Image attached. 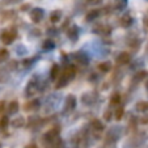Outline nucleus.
<instances>
[{
    "label": "nucleus",
    "mask_w": 148,
    "mask_h": 148,
    "mask_svg": "<svg viewBox=\"0 0 148 148\" xmlns=\"http://www.w3.org/2000/svg\"><path fill=\"white\" fill-rule=\"evenodd\" d=\"M88 1H90V3H98L100 0H88Z\"/></svg>",
    "instance_id": "33"
},
{
    "label": "nucleus",
    "mask_w": 148,
    "mask_h": 148,
    "mask_svg": "<svg viewBox=\"0 0 148 148\" xmlns=\"http://www.w3.org/2000/svg\"><path fill=\"white\" fill-rule=\"evenodd\" d=\"M0 147H1V144H0Z\"/></svg>",
    "instance_id": "35"
},
{
    "label": "nucleus",
    "mask_w": 148,
    "mask_h": 148,
    "mask_svg": "<svg viewBox=\"0 0 148 148\" xmlns=\"http://www.w3.org/2000/svg\"><path fill=\"white\" fill-rule=\"evenodd\" d=\"M130 60H131V55H130V53H126V51L121 53L119 55L117 56V63H118V64H121V66L129 64Z\"/></svg>",
    "instance_id": "7"
},
{
    "label": "nucleus",
    "mask_w": 148,
    "mask_h": 148,
    "mask_svg": "<svg viewBox=\"0 0 148 148\" xmlns=\"http://www.w3.org/2000/svg\"><path fill=\"white\" fill-rule=\"evenodd\" d=\"M148 76V71H139V72H136L134 75V77H132V83H139V81H143L145 77Z\"/></svg>",
    "instance_id": "14"
},
{
    "label": "nucleus",
    "mask_w": 148,
    "mask_h": 148,
    "mask_svg": "<svg viewBox=\"0 0 148 148\" xmlns=\"http://www.w3.org/2000/svg\"><path fill=\"white\" fill-rule=\"evenodd\" d=\"M26 148H38V147H37V145L34 144V143H32V144H29V145H28V147H26Z\"/></svg>",
    "instance_id": "30"
},
{
    "label": "nucleus",
    "mask_w": 148,
    "mask_h": 148,
    "mask_svg": "<svg viewBox=\"0 0 148 148\" xmlns=\"http://www.w3.org/2000/svg\"><path fill=\"white\" fill-rule=\"evenodd\" d=\"M110 105H112V106H115V108L121 105V95L118 92H115L112 95V97H110Z\"/></svg>",
    "instance_id": "16"
},
{
    "label": "nucleus",
    "mask_w": 148,
    "mask_h": 148,
    "mask_svg": "<svg viewBox=\"0 0 148 148\" xmlns=\"http://www.w3.org/2000/svg\"><path fill=\"white\" fill-rule=\"evenodd\" d=\"M121 25L123 26V28H129L130 25L132 24V17L130 16V14H125V16L121 17Z\"/></svg>",
    "instance_id": "15"
},
{
    "label": "nucleus",
    "mask_w": 148,
    "mask_h": 148,
    "mask_svg": "<svg viewBox=\"0 0 148 148\" xmlns=\"http://www.w3.org/2000/svg\"><path fill=\"white\" fill-rule=\"evenodd\" d=\"M143 25H144L145 30H148V17H144V20H143Z\"/></svg>",
    "instance_id": "29"
},
{
    "label": "nucleus",
    "mask_w": 148,
    "mask_h": 148,
    "mask_svg": "<svg viewBox=\"0 0 148 148\" xmlns=\"http://www.w3.org/2000/svg\"><path fill=\"white\" fill-rule=\"evenodd\" d=\"M37 77H33L30 81L28 83V87H26V96H32L38 88V84H37Z\"/></svg>",
    "instance_id": "9"
},
{
    "label": "nucleus",
    "mask_w": 148,
    "mask_h": 148,
    "mask_svg": "<svg viewBox=\"0 0 148 148\" xmlns=\"http://www.w3.org/2000/svg\"><path fill=\"white\" fill-rule=\"evenodd\" d=\"M98 16H100V11H98V9H92L90 12H88V13H87L85 20H87L88 23H92V21H95Z\"/></svg>",
    "instance_id": "13"
},
{
    "label": "nucleus",
    "mask_w": 148,
    "mask_h": 148,
    "mask_svg": "<svg viewBox=\"0 0 148 148\" xmlns=\"http://www.w3.org/2000/svg\"><path fill=\"white\" fill-rule=\"evenodd\" d=\"M112 115H114V113H112L110 110H106V112L103 113V118H105V121H108V122L112 119Z\"/></svg>",
    "instance_id": "28"
},
{
    "label": "nucleus",
    "mask_w": 148,
    "mask_h": 148,
    "mask_svg": "<svg viewBox=\"0 0 148 148\" xmlns=\"http://www.w3.org/2000/svg\"><path fill=\"white\" fill-rule=\"evenodd\" d=\"M20 109V105L17 101H12V102H9L8 105V113L9 114H16L17 112H18Z\"/></svg>",
    "instance_id": "17"
},
{
    "label": "nucleus",
    "mask_w": 148,
    "mask_h": 148,
    "mask_svg": "<svg viewBox=\"0 0 148 148\" xmlns=\"http://www.w3.org/2000/svg\"><path fill=\"white\" fill-rule=\"evenodd\" d=\"M59 75H60V67H59L58 64H53V67H51V70H50V77L53 79V80H55Z\"/></svg>",
    "instance_id": "19"
},
{
    "label": "nucleus",
    "mask_w": 148,
    "mask_h": 148,
    "mask_svg": "<svg viewBox=\"0 0 148 148\" xmlns=\"http://www.w3.org/2000/svg\"><path fill=\"white\" fill-rule=\"evenodd\" d=\"M17 38V32L14 29H8V30H4L0 36V39L4 45H11L12 42Z\"/></svg>",
    "instance_id": "2"
},
{
    "label": "nucleus",
    "mask_w": 148,
    "mask_h": 148,
    "mask_svg": "<svg viewBox=\"0 0 148 148\" xmlns=\"http://www.w3.org/2000/svg\"><path fill=\"white\" fill-rule=\"evenodd\" d=\"M8 123H9L8 117H7V115H4V117L0 119V129H5L7 126H8Z\"/></svg>",
    "instance_id": "26"
},
{
    "label": "nucleus",
    "mask_w": 148,
    "mask_h": 148,
    "mask_svg": "<svg viewBox=\"0 0 148 148\" xmlns=\"http://www.w3.org/2000/svg\"><path fill=\"white\" fill-rule=\"evenodd\" d=\"M112 63L110 62H101L100 64H98V71H100L101 73H108L112 71Z\"/></svg>",
    "instance_id": "11"
},
{
    "label": "nucleus",
    "mask_w": 148,
    "mask_h": 148,
    "mask_svg": "<svg viewBox=\"0 0 148 148\" xmlns=\"http://www.w3.org/2000/svg\"><path fill=\"white\" fill-rule=\"evenodd\" d=\"M39 108H41V101L34 98V100L29 101V102L26 103L25 106H24V109H25L26 112H34V110L39 109Z\"/></svg>",
    "instance_id": "8"
},
{
    "label": "nucleus",
    "mask_w": 148,
    "mask_h": 148,
    "mask_svg": "<svg viewBox=\"0 0 148 148\" xmlns=\"http://www.w3.org/2000/svg\"><path fill=\"white\" fill-rule=\"evenodd\" d=\"M62 16H63V13H62L60 9H55V11H53L50 14V21L51 23H58V21L62 20Z\"/></svg>",
    "instance_id": "12"
},
{
    "label": "nucleus",
    "mask_w": 148,
    "mask_h": 148,
    "mask_svg": "<svg viewBox=\"0 0 148 148\" xmlns=\"http://www.w3.org/2000/svg\"><path fill=\"white\" fill-rule=\"evenodd\" d=\"M75 75H76V68L73 67V66H67V67L64 68V71H63V73H60V77H59L55 88L56 89H60V88L66 87V85L75 77Z\"/></svg>",
    "instance_id": "1"
},
{
    "label": "nucleus",
    "mask_w": 148,
    "mask_h": 148,
    "mask_svg": "<svg viewBox=\"0 0 148 148\" xmlns=\"http://www.w3.org/2000/svg\"><path fill=\"white\" fill-rule=\"evenodd\" d=\"M92 100H93L92 93H87V95L83 96V103H85V105H90V103H92Z\"/></svg>",
    "instance_id": "25"
},
{
    "label": "nucleus",
    "mask_w": 148,
    "mask_h": 148,
    "mask_svg": "<svg viewBox=\"0 0 148 148\" xmlns=\"http://www.w3.org/2000/svg\"><path fill=\"white\" fill-rule=\"evenodd\" d=\"M126 5H127V0H115L114 1V8L118 9V11L125 9Z\"/></svg>",
    "instance_id": "23"
},
{
    "label": "nucleus",
    "mask_w": 148,
    "mask_h": 148,
    "mask_svg": "<svg viewBox=\"0 0 148 148\" xmlns=\"http://www.w3.org/2000/svg\"><path fill=\"white\" fill-rule=\"evenodd\" d=\"M59 131H60V129L59 127H53V129L50 130V131H47L45 134V136H43V140H45L46 143H53L54 140L56 139V136H59Z\"/></svg>",
    "instance_id": "3"
},
{
    "label": "nucleus",
    "mask_w": 148,
    "mask_h": 148,
    "mask_svg": "<svg viewBox=\"0 0 148 148\" xmlns=\"http://www.w3.org/2000/svg\"><path fill=\"white\" fill-rule=\"evenodd\" d=\"M73 60L77 62L79 64H88L89 58H88L84 53H81V51H76V53L73 54Z\"/></svg>",
    "instance_id": "6"
},
{
    "label": "nucleus",
    "mask_w": 148,
    "mask_h": 148,
    "mask_svg": "<svg viewBox=\"0 0 148 148\" xmlns=\"http://www.w3.org/2000/svg\"><path fill=\"white\" fill-rule=\"evenodd\" d=\"M123 115H125V109H123L122 106H117L114 110V118L117 121H121L123 118Z\"/></svg>",
    "instance_id": "22"
},
{
    "label": "nucleus",
    "mask_w": 148,
    "mask_h": 148,
    "mask_svg": "<svg viewBox=\"0 0 148 148\" xmlns=\"http://www.w3.org/2000/svg\"><path fill=\"white\" fill-rule=\"evenodd\" d=\"M24 125H25V119L23 117H17L16 119L12 121V126L13 127H23Z\"/></svg>",
    "instance_id": "24"
},
{
    "label": "nucleus",
    "mask_w": 148,
    "mask_h": 148,
    "mask_svg": "<svg viewBox=\"0 0 148 148\" xmlns=\"http://www.w3.org/2000/svg\"><path fill=\"white\" fill-rule=\"evenodd\" d=\"M135 109L140 113L148 112V101H140V102H138L136 106H135Z\"/></svg>",
    "instance_id": "18"
},
{
    "label": "nucleus",
    "mask_w": 148,
    "mask_h": 148,
    "mask_svg": "<svg viewBox=\"0 0 148 148\" xmlns=\"http://www.w3.org/2000/svg\"><path fill=\"white\" fill-rule=\"evenodd\" d=\"M67 37L71 39V41H76L79 38V28L76 25L71 26L70 29L67 30Z\"/></svg>",
    "instance_id": "10"
},
{
    "label": "nucleus",
    "mask_w": 148,
    "mask_h": 148,
    "mask_svg": "<svg viewBox=\"0 0 148 148\" xmlns=\"http://www.w3.org/2000/svg\"><path fill=\"white\" fill-rule=\"evenodd\" d=\"M54 47H55V43H54L53 39H46V41L42 42V49L43 50L49 51V50H53Z\"/></svg>",
    "instance_id": "21"
},
{
    "label": "nucleus",
    "mask_w": 148,
    "mask_h": 148,
    "mask_svg": "<svg viewBox=\"0 0 148 148\" xmlns=\"http://www.w3.org/2000/svg\"><path fill=\"white\" fill-rule=\"evenodd\" d=\"M3 109H4V102H0V113L3 112Z\"/></svg>",
    "instance_id": "31"
},
{
    "label": "nucleus",
    "mask_w": 148,
    "mask_h": 148,
    "mask_svg": "<svg viewBox=\"0 0 148 148\" xmlns=\"http://www.w3.org/2000/svg\"><path fill=\"white\" fill-rule=\"evenodd\" d=\"M9 56V53L8 50H5V49H3V50H0V60H5Z\"/></svg>",
    "instance_id": "27"
},
{
    "label": "nucleus",
    "mask_w": 148,
    "mask_h": 148,
    "mask_svg": "<svg viewBox=\"0 0 148 148\" xmlns=\"http://www.w3.org/2000/svg\"><path fill=\"white\" fill-rule=\"evenodd\" d=\"M9 1H11V3H17V1H20V0H7V3H9Z\"/></svg>",
    "instance_id": "32"
},
{
    "label": "nucleus",
    "mask_w": 148,
    "mask_h": 148,
    "mask_svg": "<svg viewBox=\"0 0 148 148\" xmlns=\"http://www.w3.org/2000/svg\"><path fill=\"white\" fill-rule=\"evenodd\" d=\"M90 125H92V127L96 131H103V130H105V126H103V123L101 122L100 119H93Z\"/></svg>",
    "instance_id": "20"
},
{
    "label": "nucleus",
    "mask_w": 148,
    "mask_h": 148,
    "mask_svg": "<svg viewBox=\"0 0 148 148\" xmlns=\"http://www.w3.org/2000/svg\"><path fill=\"white\" fill-rule=\"evenodd\" d=\"M145 89L148 90V81H145Z\"/></svg>",
    "instance_id": "34"
},
{
    "label": "nucleus",
    "mask_w": 148,
    "mask_h": 148,
    "mask_svg": "<svg viewBox=\"0 0 148 148\" xmlns=\"http://www.w3.org/2000/svg\"><path fill=\"white\" fill-rule=\"evenodd\" d=\"M42 18H43V9H41V8H33L30 11V20L33 21V23H36V24L41 23Z\"/></svg>",
    "instance_id": "4"
},
{
    "label": "nucleus",
    "mask_w": 148,
    "mask_h": 148,
    "mask_svg": "<svg viewBox=\"0 0 148 148\" xmlns=\"http://www.w3.org/2000/svg\"><path fill=\"white\" fill-rule=\"evenodd\" d=\"M75 108H76V97L75 96H72V95L67 96L66 102H64V112L70 113V112H72Z\"/></svg>",
    "instance_id": "5"
}]
</instances>
